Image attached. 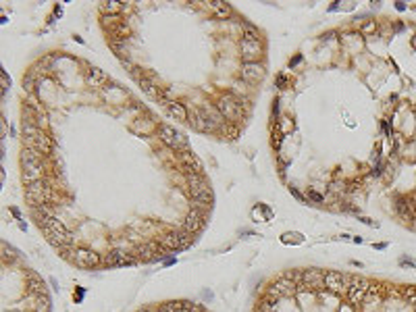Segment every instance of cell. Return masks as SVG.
I'll list each match as a JSON object with an SVG mask.
<instances>
[{
    "label": "cell",
    "instance_id": "obj_1",
    "mask_svg": "<svg viewBox=\"0 0 416 312\" xmlns=\"http://www.w3.org/2000/svg\"><path fill=\"white\" fill-rule=\"evenodd\" d=\"M137 312H208V310L196 302L177 300V302H164L158 306H146V308H140Z\"/></svg>",
    "mask_w": 416,
    "mask_h": 312
},
{
    "label": "cell",
    "instance_id": "obj_2",
    "mask_svg": "<svg viewBox=\"0 0 416 312\" xmlns=\"http://www.w3.org/2000/svg\"><path fill=\"white\" fill-rule=\"evenodd\" d=\"M158 137L162 144H166L169 148H173L175 152H183V150H189V141L183 133L175 131L171 125H160L158 127Z\"/></svg>",
    "mask_w": 416,
    "mask_h": 312
},
{
    "label": "cell",
    "instance_id": "obj_3",
    "mask_svg": "<svg viewBox=\"0 0 416 312\" xmlns=\"http://www.w3.org/2000/svg\"><path fill=\"white\" fill-rule=\"evenodd\" d=\"M23 141H25V148L40 150L44 156H50L52 150H54V141H52V137H50L46 131H40V133L34 135V137H23Z\"/></svg>",
    "mask_w": 416,
    "mask_h": 312
},
{
    "label": "cell",
    "instance_id": "obj_4",
    "mask_svg": "<svg viewBox=\"0 0 416 312\" xmlns=\"http://www.w3.org/2000/svg\"><path fill=\"white\" fill-rule=\"evenodd\" d=\"M240 50H242L244 63H258L260 54H262V44H260V42H246V40H242Z\"/></svg>",
    "mask_w": 416,
    "mask_h": 312
},
{
    "label": "cell",
    "instance_id": "obj_5",
    "mask_svg": "<svg viewBox=\"0 0 416 312\" xmlns=\"http://www.w3.org/2000/svg\"><path fill=\"white\" fill-rule=\"evenodd\" d=\"M262 75H265V67L260 63H242V77L250 83L260 81Z\"/></svg>",
    "mask_w": 416,
    "mask_h": 312
},
{
    "label": "cell",
    "instance_id": "obj_6",
    "mask_svg": "<svg viewBox=\"0 0 416 312\" xmlns=\"http://www.w3.org/2000/svg\"><path fill=\"white\" fill-rule=\"evenodd\" d=\"M189 123H191V127H193V129H196V131H202V133H213V131H217V127H215L211 121H208V119L204 117L202 108H198L196 112H193V115H191V121H189Z\"/></svg>",
    "mask_w": 416,
    "mask_h": 312
},
{
    "label": "cell",
    "instance_id": "obj_7",
    "mask_svg": "<svg viewBox=\"0 0 416 312\" xmlns=\"http://www.w3.org/2000/svg\"><path fill=\"white\" fill-rule=\"evenodd\" d=\"M44 177V169L42 165H23V183L25 186H32V183H38Z\"/></svg>",
    "mask_w": 416,
    "mask_h": 312
},
{
    "label": "cell",
    "instance_id": "obj_8",
    "mask_svg": "<svg viewBox=\"0 0 416 312\" xmlns=\"http://www.w3.org/2000/svg\"><path fill=\"white\" fill-rule=\"evenodd\" d=\"M86 81H88V86H92V88H102L104 83L108 81V75L104 73L102 69L92 67V69L88 71V75H86Z\"/></svg>",
    "mask_w": 416,
    "mask_h": 312
},
{
    "label": "cell",
    "instance_id": "obj_9",
    "mask_svg": "<svg viewBox=\"0 0 416 312\" xmlns=\"http://www.w3.org/2000/svg\"><path fill=\"white\" fill-rule=\"evenodd\" d=\"M164 108H166V115H169L171 119H175V121H187L189 119L187 108L181 102H169Z\"/></svg>",
    "mask_w": 416,
    "mask_h": 312
},
{
    "label": "cell",
    "instance_id": "obj_10",
    "mask_svg": "<svg viewBox=\"0 0 416 312\" xmlns=\"http://www.w3.org/2000/svg\"><path fill=\"white\" fill-rule=\"evenodd\" d=\"M395 210H397V215L404 219V221H416V210H414V206L408 200H404V198H397Z\"/></svg>",
    "mask_w": 416,
    "mask_h": 312
},
{
    "label": "cell",
    "instance_id": "obj_11",
    "mask_svg": "<svg viewBox=\"0 0 416 312\" xmlns=\"http://www.w3.org/2000/svg\"><path fill=\"white\" fill-rule=\"evenodd\" d=\"M185 181H187V186H189L191 192L211 188V186H208V181H206V177H204V173H189V175H185Z\"/></svg>",
    "mask_w": 416,
    "mask_h": 312
},
{
    "label": "cell",
    "instance_id": "obj_12",
    "mask_svg": "<svg viewBox=\"0 0 416 312\" xmlns=\"http://www.w3.org/2000/svg\"><path fill=\"white\" fill-rule=\"evenodd\" d=\"M202 112H204V117H206L208 121H211V123L217 127V129H219V127H223V123H225V117L221 115V110H219L217 106L208 104V106H204V108H202Z\"/></svg>",
    "mask_w": 416,
    "mask_h": 312
},
{
    "label": "cell",
    "instance_id": "obj_13",
    "mask_svg": "<svg viewBox=\"0 0 416 312\" xmlns=\"http://www.w3.org/2000/svg\"><path fill=\"white\" fill-rule=\"evenodd\" d=\"M131 129L135 133H140V135H148V133H152L156 129V123L152 121V117H148L144 123H142V119H135V123H131Z\"/></svg>",
    "mask_w": 416,
    "mask_h": 312
},
{
    "label": "cell",
    "instance_id": "obj_14",
    "mask_svg": "<svg viewBox=\"0 0 416 312\" xmlns=\"http://www.w3.org/2000/svg\"><path fill=\"white\" fill-rule=\"evenodd\" d=\"M208 9L215 13L217 19H227V17H231V7L227 3H221V0H213V3H208Z\"/></svg>",
    "mask_w": 416,
    "mask_h": 312
},
{
    "label": "cell",
    "instance_id": "obj_15",
    "mask_svg": "<svg viewBox=\"0 0 416 312\" xmlns=\"http://www.w3.org/2000/svg\"><path fill=\"white\" fill-rule=\"evenodd\" d=\"M100 11L104 15H119V13L127 11L125 3H117V0H108V3H100Z\"/></svg>",
    "mask_w": 416,
    "mask_h": 312
},
{
    "label": "cell",
    "instance_id": "obj_16",
    "mask_svg": "<svg viewBox=\"0 0 416 312\" xmlns=\"http://www.w3.org/2000/svg\"><path fill=\"white\" fill-rule=\"evenodd\" d=\"M42 156H44V154H42L40 150L23 148V152H21V163H23V165H40Z\"/></svg>",
    "mask_w": 416,
    "mask_h": 312
},
{
    "label": "cell",
    "instance_id": "obj_17",
    "mask_svg": "<svg viewBox=\"0 0 416 312\" xmlns=\"http://www.w3.org/2000/svg\"><path fill=\"white\" fill-rule=\"evenodd\" d=\"M242 38L246 42H260V34L254 25H250V23H242Z\"/></svg>",
    "mask_w": 416,
    "mask_h": 312
},
{
    "label": "cell",
    "instance_id": "obj_18",
    "mask_svg": "<svg viewBox=\"0 0 416 312\" xmlns=\"http://www.w3.org/2000/svg\"><path fill=\"white\" fill-rule=\"evenodd\" d=\"M34 86H36V77H34V73L25 75V77H23V90H25V94H32V92H34Z\"/></svg>",
    "mask_w": 416,
    "mask_h": 312
},
{
    "label": "cell",
    "instance_id": "obj_19",
    "mask_svg": "<svg viewBox=\"0 0 416 312\" xmlns=\"http://www.w3.org/2000/svg\"><path fill=\"white\" fill-rule=\"evenodd\" d=\"M277 129H281V133H287L289 129H294V123H291L287 117H281L277 121Z\"/></svg>",
    "mask_w": 416,
    "mask_h": 312
},
{
    "label": "cell",
    "instance_id": "obj_20",
    "mask_svg": "<svg viewBox=\"0 0 416 312\" xmlns=\"http://www.w3.org/2000/svg\"><path fill=\"white\" fill-rule=\"evenodd\" d=\"M374 30H377V23L374 21H368V23L362 25V34H372Z\"/></svg>",
    "mask_w": 416,
    "mask_h": 312
},
{
    "label": "cell",
    "instance_id": "obj_21",
    "mask_svg": "<svg viewBox=\"0 0 416 312\" xmlns=\"http://www.w3.org/2000/svg\"><path fill=\"white\" fill-rule=\"evenodd\" d=\"M289 192H291V196H294V198H296V200H298V202H302V204H306V202H308V200H306V198H304V196H302V194H300V192H298L296 188H289Z\"/></svg>",
    "mask_w": 416,
    "mask_h": 312
},
{
    "label": "cell",
    "instance_id": "obj_22",
    "mask_svg": "<svg viewBox=\"0 0 416 312\" xmlns=\"http://www.w3.org/2000/svg\"><path fill=\"white\" fill-rule=\"evenodd\" d=\"M308 198H310V200H314V202H323L325 200V198L321 194H316V192H308Z\"/></svg>",
    "mask_w": 416,
    "mask_h": 312
},
{
    "label": "cell",
    "instance_id": "obj_23",
    "mask_svg": "<svg viewBox=\"0 0 416 312\" xmlns=\"http://www.w3.org/2000/svg\"><path fill=\"white\" fill-rule=\"evenodd\" d=\"M9 86H11V79H7V71H3V94L7 92Z\"/></svg>",
    "mask_w": 416,
    "mask_h": 312
},
{
    "label": "cell",
    "instance_id": "obj_24",
    "mask_svg": "<svg viewBox=\"0 0 416 312\" xmlns=\"http://www.w3.org/2000/svg\"><path fill=\"white\" fill-rule=\"evenodd\" d=\"M277 83H279V86L283 88V86H285V77H283V75H279V77H277Z\"/></svg>",
    "mask_w": 416,
    "mask_h": 312
},
{
    "label": "cell",
    "instance_id": "obj_25",
    "mask_svg": "<svg viewBox=\"0 0 416 312\" xmlns=\"http://www.w3.org/2000/svg\"><path fill=\"white\" fill-rule=\"evenodd\" d=\"M11 212H13V215H15V217H17V219H19V217H21V212H19V210H17V208H11Z\"/></svg>",
    "mask_w": 416,
    "mask_h": 312
},
{
    "label": "cell",
    "instance_id": "obj_26",
    "mask_svg": "<svg viewBox=\"0 0 416 312\" xmlns=\"http://www.w3.org/2000/svg\"><path fill=\"white\" fill-rule=\"evenodd\" d=\"M300 61H302V56H296V59H294V61H291V63H289V65H298V63H300Z\"/></svg>",
    "mask_w": 416,
    "mask_h": 312
}]
</instances>
